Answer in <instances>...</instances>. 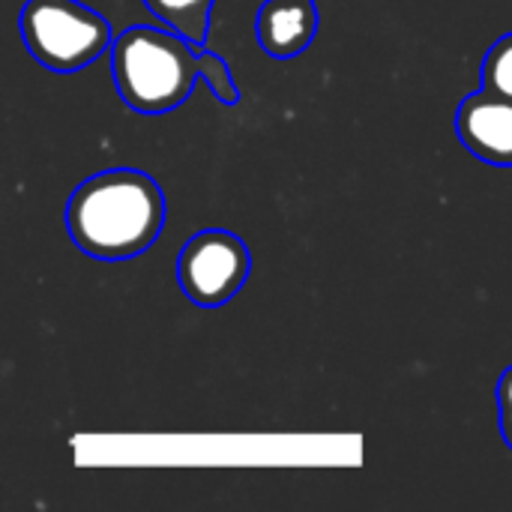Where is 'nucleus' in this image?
Here are the masks:
<instances>
[{
    "instance_id": "nucleus-1",
    "label": "nucleus",
    "mask_w": 512,
    "mask_h": 512,
    "mask_svg": "<svg viewBox=\"0 0 512 512\" xmlns=\"http://www.w3.org/2000/svg\"><path fill=\"white\" fill-rule=\"evenodd\" d=\"M165 225L159 183L135 168H111L84 180L66 204V231L81 252L99 261H126L147 252Z\"/></svg>"
},
{
    "instance_id": "nucleus-2",
    "label": "nucleus",
    "mask_w": 512,
    "mask_h": 512,
    "mask_svg": "<svg viewBox=\"0 0 512 512\" xmlns=\"http://www.w3.org/2000/svg\"><path fill=\"white\" fill-rule=\"evenodd\" d=\"M111 72L123 102L141 114H165L186 102L201 78L198 45L177 30L129 27L111 45Z\"/></svg>"
},
{
    "instance_id": "nucleus-3",
    "label": "nucleus",
    "mask_w": 512,
    "mask_h": 512,
    "mask_svg": "<svg viewBox=\"0 0 512 512\" xmlns=\"http://www.w3.org/2000/svg\"><path fill=\"white\" fill-rule=\"evenodd\" d=\"M18 30L27 51L54 72H78L114 45L111 24L78 0H27Z\"/></svg>"
},
{
    "instance_id": "nucleus-4",
    "label": "nucleus",
    "mask_w": 512,
    "mask_h": 512,
    "mask_svg": "<svg viewBox=\"0 0 512 512\" xmlns=\"http://www.w3.org/2000/svg\"><path fill=\"white\" fill-rule=\"evenodd\" d=\"M252 270L249 246L222 228L195 234L177 261V279L183 294L204 309L225 306L246 285Z\"/></svg>"
},
{
    "instance_id": "nucleus-5",
    "label": "nucleus",
    "mask_w": 512,
    "mask_h": 512,
    "mask_svg": "<svg viewBox=\"0 0 512 512\" xmlns=\"http://www.w3.org/2000/svg\"><path fill=\"white\" fill-rule=\"evenodd\" d=\"M456 135L471 156L512 168V99L492 90H477L456 111Z\"/></svg>"
},
{
    "instance_id": "nucleus-6",
    "label": "nucleus",
    "mask_w": 512,
    "mask_h": 512,
    "mask_svg": "<svg viewBox=\"0 0 512 512\" xmlns=\"http://www.w3.org/2000/svg\"><path fill=\"white\" fill-rule=\"evenodd\" d=\"M318 33V9L315 0H267L255 18L258 45L276 57L291 60L303 54Z\"/></svg>"
},
{
    "instance_id": "nucleus-7",
    "label": "nucleus",
    "mask_w": 512,
    "mask_h": 512,
    "mask_svg": "<svg viewBox=\"0 0 512 512\" xmlns=\"http://www.w3.org/2000/svg\"><path fill=\"white\" fill-rule=\"evenodd\" d=\"M144 3L159 21H165L180 36H186L192 45H198V48L204 45L213 0H144Z\"/></svg>"
},
{
    "instance_id": "nucleus-8",
    "label": "nucleus",
    "mask_w": 512,
    "mask_h": 512,
    "mask_svg": "<svg viewBox=\"0 0 512 512\" xmlns=\"http://www.w3.org/2000/svg\"><path fill=\"white\" fill-rule=\"evenodd\" d=\"M483 87L512 99V33H504L483 60Z\"/></svg>"
},
{
    "instance_id": "nucleus-9",
    "label": "nucleus",
    "mask_w": 512,
    "mask_h": 512,
    "mask_svg": "<svg viewBox=\"0 0 512 512\" xmlns=\"http://www.w3.org/2000/svg\"><path fill=\"white\" fill-rule=\"evenodd\" d=\"M198 66H201V81H207V87L216 93V99H222L225 105L240 102V90L234 84V75H231L225 57H219L213 51H198Z\"/></svg>"
},
{
    "instance_id": "nucleus-10",
    "label": "nucleus",
    "mask_w": 512,
    "mask_h": 512,
    "mask_svg": "<svg viewBox=\"0 0 512 512\" xmlns=\"http://www.w3.org/2000/svg\"><path fill=\"white\" fill-rule=\"evenodd\" d=\"M498 414H501V435L512 450V366L498 381Z\"/></svg>"
}]
</instances>
